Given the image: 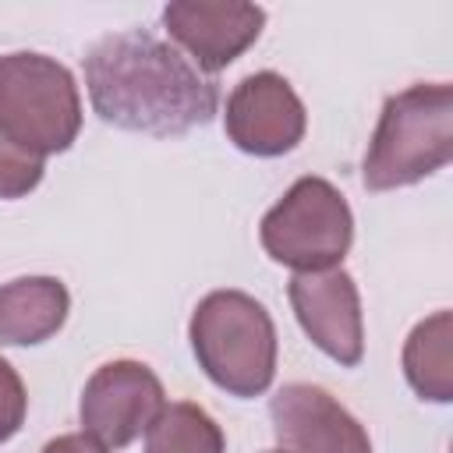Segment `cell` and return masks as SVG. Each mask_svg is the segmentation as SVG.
<instances>
[{"mask_svg":"<svg viewBox=\"0 0 453 453\" xmlns=\"http://www.w3.org/2000/svg\"><path fill=\"white\" fill-rule=\"evenodd\" d=\"M85 85L99 120L152 138L205 127L219 110L216 81L145 28L103 35L85 53Z\"/></svg>","mask_w":453,"mask_h":453,"instance_id":"obj_1","label":"cell"},{"mask_svg":"<svg viewBox=\"0 0 453 453\" xmlns=\"http://www.w3.org/2000/svg\"><path fill=\"white\" fill-rule=\"evenodd\" d=\"M453 159V85L418 81L386 96L372 131L361 180L368 191L411 188Z\"/></svg>","mask_w":453,"mask_h":453,"instance_id":"obj_2","label":"cell"},{"mask_svg":"<svg viewBox=\"0 0 453 453\" xmlns=\"http://www.w3.org/2000/svg\"><path fill=\"white\" fill-rule=\"evenodd\" d=\"M198 368L230 396H262L276 379V326L262 301L244 290L205 294L188 322Z\"/></svg>","mask_w":453,"mask_h":453,"instance_id":"obj_3","label":"cell"},{"mask_svg":"<svg viewBox=\"0 0 453 453\" xmlns=\"http://www.w3.org/2000/svg\"><path fill=\"white\" fill-rule=\"evenodd\" d=\"M81 131V96L74 74L46 53L0 57V134L46 159L67 152Z\"/></svg>","mask_w":453,"mask_h":453,"instance_id":"obj_4","label":"cell"},{"mask_svg":"<svg viewBox=\"0 0 453 453\" xmlns=\"http://www.w3.org/2000/svg\"><path fill=\"white\" fill-rule=\"evenodd\" d=\"M258 241L273 262L297 273L336 269L354 244V216L340 188L308 173L262 216Z\"/></svg>","mask_w":453,"mask_h":453,"instance_id":"obj_5","label":"cell"},{"mask_svg":"<svg viewBox=\"0 0 453 453\" xmlns=\"http://www.w3.org/2000/svg\"><path fill=\"white\" fill-rule=\"evenodd\" d=\"M163 407H166V393L159 375L142 361L117 357L88 375L81 389L78 418H81V432L96 439L103 449H124L149 432V425L163 414Z\"/></svg>","mask_w":453,"mask_h":453,"instance_id":"obj_6","label":"cell"},{"mask_svg":"<svg viewBox=\"0 0 453 453\" xmlns=\"http://www.w3.org/2000/svg\"><path fill=\"white\" fill-rule=\"evenodd\" d=\"M226 138L258 159L287 156L301 145L308 113L294 85L276 71H255L234 85L223 110Z\"/></svg>","mask_w":453,"mask_h":453,"instance_id":"obj_7","label":"cell"},{"mask_svg":"<svg viewBox=\"0 0 453 453\" xmlns=\"http://www.w3.org/2000/svg\"><path fill=\"white\" fill-rule=\"evenodd\" d=\"M290 308L304 336L336 365L354 368L365 357V319L354 276L336 265L322 273H297L287 283Z\"/></svg>","mask_w":453,"mask_h":453,"instance_id":"obj_8","label":"cell"},{"mask_svg":"<svg viewBox=\"0 0 453 453\" xmlns=\"http://www.w3.org/2000/svg\"><path fill=\"white\" fill-rule=\"evenodd\" d=\"M276 442L290 453H372L365 425L322 386L287 382L269 400Z\"/></svg>","mask_w":453,"mask_h":453,"instance_id":"obj_9","label":"cell"},{"mask_svg":"<svg viewBox=\"0 0 453 453\" xmlns=\"http://www.w3.org/2000/svg\"><path fill=\"white\" fill-rule=\"evenodd\" d=\"M265 25V11L255 4L234 0H173L163 7V28L173 42H180L195 67L205 74L223 71L234 64Z\"/></svg>","mask_w":453,"mask_h":453,"instance_id":"obj_10","label":"cell"},{"mask_svg":"<svg viewBox=\"0 0 453 453\" xmlns=\"http://www.w3.org/2000/svg\"><path fill=\"white\" fill-rule=\"evenodd\" d=\"M71 294L57 276H21L0 287V347H35L67 322Z\"/></svg>","mask_w":453,"mask_h":453,"instance_id":"obj_11","label":"cell"},{"mask_svg":"<svg viewBox=\"0 0 453 453\" xmlns=\"http://www.w3.org/2000/svg\"><path fill=\"white\" fill-rule=\"evenodd\" d=\"M453 315L442 308L421 319L403 343V375L407 386L432 403L453 400Z\"/></svg>","mask_w":453,"mask_h":453,"instance_id":"obj_12","label":"cell"},{"mask_svg":"<svg viewBox=\"0 0 453 453\" xmlns=\"http://www.w3.org/2000/svg\"><path fill=\"white\" fill-rule=\"evenodd\" d=\"M226 439L216 418L198 403H170L145 432V453H223Z\"/></svg>","mask_w":453,"mask_h":453,"instance_id":"obj_13","label":"cell"},{"mask_svg":"<svg viewBox=\"0 0 453 453\" xmlns=\"http://www.w3.org/2000/svg\"><path fill=\"white\" fill-rule=\"evenodd\" d=\"M46 163L0 134V198H25L39 188Z\"/></svg>","mask_w":453,"mask_h":453,"instance_id":"obj_14","label":"cell"},{"mask_svg":"<svg viewBox=\"0 0 453 453\" xmlns=\"http://www.w3.org/2000/svg\"><path fill=\"white\" fill-rule=\"evenodd\" d=\"M25 411H28L25 382H21V375L14 372V365L0 357V446L21 432Z\"/></svg>","mask_w":453,"mask_h":453,"instance_id":"obj_15","label":"cell"},{"mask_svg":"<svg viewBox=\"0 0 453 453\" xmlns=\"http://www.w3.org/2000/svg\"><path fill=\"white\" fill-rule=\"evenodd\" d=\"M42 453H106L96 439H88L85 432H67V435H57L42 446Z\"/></svg>","mask_w":453,"mask_h":453,"instance_id":"obj_16","label":"cell"},{"mask_svg":"<svg viewBox=\"0 0 453 453\" xmlns=\"http://www.w3.org/2000/svg\"><path fill=\"white\" fill-rule=\"evenodd\" d=\"M265 453H290V449H283V446H276V449H265Z\"/></svg>","mask_w":453,"mask_h":453,"instance_id":"obj_17","label":"cell"}]
</instances>
